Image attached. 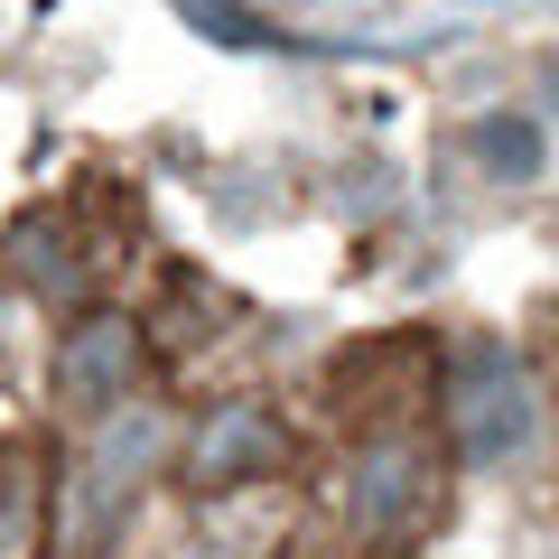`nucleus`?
<instances>
[{"instance_id":"obj_1","label":"nucleus","mask_w":559,"mask_h":559,"mask_svg":"<svg viewBox=\"0 0 559 559\" xmlns=\"http://www.w3.org/2000/svg\"><path fill=\"white\" fill-rule=\"evenodd\" d=\"M448 429H457V457H476V466L532 448L540 392H532V373H522V355H503V345L457 355V373H448Z\"/></svg>"},{"instance_id":"obj_2","label":"nucleus","mask_w":559,"mask_h":559,"mask_svg":"<svg viewBox=\"0 0 559 559\" xmlns=\"http://www.w3.org/2000/svg\"><path fill=\"white\" fill-rule=\"evenodd\" d=\"M57 382H66V411H112L140 382V326L131 318H84L75 336H66Z\"/></svg>"},{"instance_id":"obj_3","label":"nucleus","mask_w":559,"mask_h":559,"mask_svg":"<svg viewBox=\"0 0 559 559\" xmlns=\"http://www.w3.org/2000/svg\"><path fill=\"white\" fill-rule=\"evenodd\" d=\"M419 503H429V466H419L411 448H373V466H364V532L373 540L411 532Z\"/></svg>"},{"instance_id":"obj_4","label":"nucleus","mask_w":559,"mask_h":559,"mask_svg":"<svg viewBox=\"0 0 559 559\" xmlns=\"http://www.w3.org/2000/svg\"><path fill=\"white\" fill-rule=\"evenodd\" d=\"M280 457V439H271V419H261V411H215V429H205V439H197V476L205 485H234V476H252V466H271Z\"/></svg>"},{"instance_id":"obj_5","label":"nucleus","mask_w":559,"mask_h":559,"mask_svg":"<svg viewBox=\"0 0 559 559\" xmlns=\"http://www.w3.org/2000/svg\"><path fill=\"white\" fill-rule=\"evenodd\" d=\"M466 150H476L495 178H532L540 168V121L532 112H485L476 131H466Z\"/></svg>"}]
</instances>
